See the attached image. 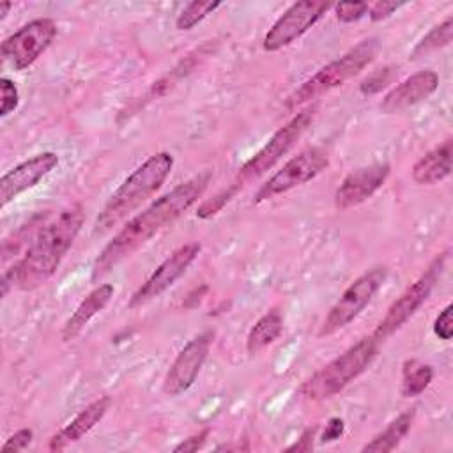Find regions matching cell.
Instances as JSON below:
<instances>
[{"label": "cell", "instance_id": "24", "mask_svg": "<svg viewBox=\"0 0 453 453\" xmlns=\"http://www.w3.org/2000/svg\"><path fill=\"white\" fill-rule=\"evenodd\" d=\"M218 7H221V2H212V0L189 2L177 16L175 27L179 30H191L195 25H198L202 19H205L209 14H212Z\"/></svg>", "mask_w": 453, "mask_h": 453}, {"label": "cell", "instance_id": "17", "mask_svg": "<svg viewBox=\"0 0 453 453\" xmlns=\"http://www.w3.org/2000/svg\"><path fill=\"white\" fill-rule=\"evenodd\" d=\"M110 405H111L110 396H101V398L90 402L62 430H58L55 435H51V439L48 442V449L50 451H62L67 446L78 442L81 437H85L106 416Z\"/></svg>", "mask_w": 453, "mask_h": 453}, {"label": "cell", "instance_id": "5", "mask_svg": "<svg viewBox=\"0 0 453 453\" xmlns=\"http://www.w3.org/2000/svg\"><path fill=\"white\" fill-rule=\"evenodd\" d=\"M380 50V42L377 37H368L357 42L354 48H350L347 53L338 57L336 60L326 64L320 67L313 76H310L306 81L301 83L299 88H296L288 99L287 108L296 110L303 106L304 103H310L311 99L343 85L356 74H359L368 64L373 62Z\"/></svg>", "mask_w": 453, "mask_h": 453}, {"label": "cell", "instance_id": "35", "mask_svg": "<svg viewBox=\"0 0 453 453\" xmlns=\"http://www.w3.org/2000/svg\"><path fill=\"white\" fill-rule=\"evenodd\" d=\"M11 7H12L11 2H2V4H0V19H4V18L7 16V12L11 11Z\"/></svg>", "mask_w": 453, "mask_h": 453}, {"label": "cell", "instance_id": "19", "mask_svg": "<svg viewBox=\"0 0 453 453\" xmlns=\"http://www.w3.org/2000/svg\"><path fill=\"white\" fill-rule=\"evenodd\" d=\"M451 140L448 138L414 163L412 180L419 186H434L442 182L451 173Z\"/></svg>", "mask_w": 453, "mask_h": 453}, {"label": "cell", "instance_id": "23", "mask_svg": "<svg viewBox=\"0 0 453 453\" xmlns=\"http://www.w3.org/2000/svg\"><path fill=\"white\" fill-rule=\"evenodd\" d=\"M451 37H453V18L448 16L442 23L435 25L412 50L411 53V58H419V57H425L432 51H437L444 46H448L451 42Z\"/></svg>", "mask_w": 453, "mask_h": 453}, {"label": "cell", "instance_id": "26", "mask_svg": "<svg viewBox=\"0 0 453 453\" xmlns=\"http://www.w3.org/2000/svg\"><path fill=\"white\" fill-rule=\"evenodd\" d=\"M391 76H393V67H382V69H377L375 73H372L370 76H366L361 85H359V90L363 96H373L377 92H380L389 81H391Z\"/></svg>", "mask_w": 453, "mask_h": 453}, {"label": "cell", "instance_id": "14", "mask_svg": "<svg viewBox=\"0 0 453 453\" xmlns=\"http://www.w3.org/2000/svg\"><path fill=\"white\" fill-rule=\"evenodd\" d=\"M58 165L57 152H41L16 165L0 179V205L7 207L21 193L35 188Z\"/></svg>", "mask_w": 453, "mask_h": 453}, {"label": "cell", "instance_id": "22", "mask_svg": "<svg viewBox=\"0 0 453 453\" xmlns=\"http://www.w3.org/2000/svg\"><path fill=\"white\" fill-rule=\"evenodd\" d=\"M434 379V368L419 359H407L402 365V395L411 398L421 395Z\"/></svg>", "mask_w": 453, "mask_h": 453}, {"label": "cell", "instance_id": "25", "mask_svg": "<svg viewBox=\"0 0 453 453\" xmlns=\"http://www.w3.org/2000/svg\"><path fill=\"white\" fill-rule=\"evenodd\" d=\"M239 189H241V186L234 182L230 188L219 191V193L214 195L211 200L202 202V203L198 205V209H196V216H198L200 219H209V218L216 216V214L235 196V193H237Z\"/></svg>", "mask_w": 453, "mask_h": 453}, {"label": "cell", "instance_id": "31", "mask_svg": "<svg viewBox=\"0 0 453 453\" xmlns=\"http://www.w3.org/2000/svg\"><path fill=\"white\" fill-rule=\"evenodd\" d=\"M317 432H319V426L304 428L303 434L299 435V439L294 444H290L288 448H285V451H288V453H294V451H297V453L311 451L313 449V441L317 437Z\"/></svg>", "mask_w": 453, "mask_h": 453}, {"label": "cell", "instance_id": "30", "mask_svg": "<svg viewBox=\"0 0 453 453\" xmlns=\"http://www.w3.org/2000/svg\"><path fill=\"white\" fill-rule=\"evenodd\" d=\"M32 439H34V432L30 428H19L2 444V453H18L28 448Z\"/></svg>", "mask_w": 453, "mask_h": 453}, {"label": "cell", "instance_id": "11", "mask_svg": "<svg viewBox=\"0 0 453 453\" xmlns=\"http://www.w3.org/2000/svg\"><path fill=\"white\" fill-rule=\"evenodd\" d=\"M329 9L331 4L324 0H301L292 4L264 35V50L273 53L292 44L296 39L304 35Z\"/></svg>", "mask_w": 453, "mask_h": 453}, {"label": "cell", "instance_id": "2", "mask_svg": "<svg viewBox=\"0 0 453 453\" xmlns=\"http://www.w3.org/2000/svg\"><path fill=\"white\" fill-rule=\"evenodd\" d=\"M85 221L80 203L62 211L46 223L30 241L23 257L11 267L14 285L21 290H34L44 285L58 269L65 253L73 246Z\"/></svg>", "mask_w": 453, "mask_h": 453}, {"label": "cell", "instance_id": "20", "mask_svg": "<svg viewBox=\"0 0 453 453\" xmlns=\"http://www.w3.org/2000/svg\"><path fill=\"white\" fill-rule=\"evenodd\" d=\"M283 333V317L278 310L264 313L250 329L246 338V350L250 356H257L273 345Z\"/></svg>", "mask_w": 453, "mask_h": 453}, {"label": "cell", "instance_id": "28", "mask_svg": "<svg viewBox=\"0 0 453 453\" xmlns=\"http://www.w3.org/2000/svg\"><path fill=\"white\" fill-rule=\"evenodd\" d=\"M334 12H336L338 21L354 23L368 14V4L366 2H340L334 5Z\"/></svg>", "mask_w": 453, "mask_h": 453}, {"label": "cell", "instance_id": "6", "mask_svg": "<svg viewBox=\"0 0 453 453\" xmlns=\"http://www.w3.org/2000/svg\"><path fill=\"white\" fill-rule=\"evenodd\" d=\"M315 117V108H304L303 111L296 113L283 127H280L269 142L253 156L250 157L237 172L235 184L241 188L248 182L262 177L269 172L296 143L297 140L308 131Z\"/></svg>", "mask_w": 453, "mask_h": 453}, {"label": "cell", "instance_id": "8", "mask_svg": "<svg viewBox=\"0 0 453 453\" xmlns=\"http://www.w3.org/2000/svg\"><path fill=\"white\" fill-rule=\"evenodd\" d=\"M388 276V269L382 265L373 267L366 271L365 274L357 276L340 296V299L331 306L327 311L320 329L319 336H331L338 333L340 329L347 327L373 299V296L379 292V288L384 285Z\"/></svg>", "mask_w": 453, "mask_h": 453}, {"label": "cell", "instance_id": "16", "mask_svg": "<svg viewBox=\"0 0 453 453\" xmlns=\"http://www.w3.org/2000/svg\"><path fill=\"white\" fill-rule=\"evenodd\" d=\"M439 87V76L435 71L425 69L414 73L393 87L380 101V110L388 115L405 111L421 101L428 99Z\"/></svg>", "mask_w": 453, "mask_h": 453}, {"label": "cell", "instance_id": "18", "mask_svg": "<svg viewBox=\"0 0 453 453\" xmlns=\"http://www.w3.org/2000/svg\"><path fill=\"white\" fill-rule=\"evenodd\" d=\"M113 294H115V288L110 283H103L94 290H90L76 306V310L71 313V317L64 322L60 331L62 342H73L74 338H78L81 331L87 327V324L108 306Z\"/></svg>", "mask_w": 453, "mask_h": 453}, {"label": "cell", "instance_id": "12", "mask_svg": "<svg viewBox=\"0 0 453 453\" xmlns=\"http://www.w3.org/2000/svg\"><path fill=\"white\" fill-rule=\"evenodd\" d=\"M214 342V331H203L193 340H189L182 350L173 359L163 379V391L168 396H179L186 393L196 380L207 356L211 345Z\"/></svg>", "mask_w": 453, "mask_h": 453}, {"label": "cell", "instance_id": "15", "mask_svg": "<svg viewBox=\"0 0 453 453\" xmlns=\"http://www.w3.org/2000/svg\"><path fill=\"white\" fill-rule=\"evenodd\" d=\"M391 166L388 163H373L350 172L334 191V205L347 211L372 198L388 180Z\"/></svg>", "mask_w": 453, "mask_h": 453}, {"label": "cell", "instance_id": "3", "mask_svg": "<svg viewBox=\"0 0 453 453\" xmlns=\"http://www.w3.org/2000/svg\"><path fill=\"white\" fill-rule=\"evenodd\" d=\"M172 168L173 156L166 150L156 152L154 156L145 159L133 173L124 179V182L108 198L103 211L96 218L94 234L103 235L110 232L143 202H147L165 184V180L172 173Z\"/></svg>", "mask_w": 453, "mask_h": 453}, {"label": "cell", "instance_id": "33", "mask_svg": "<svg viewBox=\"0 0 453 453\" xmlns=\"http://www.w3.org/2000/svg\"><path fill=\"white\" fill-rule=\"evenodd\" d=\"M402 4L396 2H373L368 4V16L372 21H380L386 19L388 16H391L395 11L400 9Z\"/></svg>", "mask_w": 453, "mask_h": 453}, {"label": "cell", "instance_id": "4", "mask_svg": "<svg viewBox=\"0 0 453 453\" xmlns=\"http://www.w3.org/2000/svg\"><path fill=\"white\" fill-rule=\"evenodd\" d=\"M379 352V342L373 336H365L342 352L338 357L317 370L306 379L299 389L301 396L311 402L327 400L354 382L373 363Z\"/></svg>", "mask_w": 453, "mask_h": 453}, {"label": "cell", "instance_id": "29", "mask_svg": "<svg viewBox=\"0 0 453 453\" xmlns=\"http://www.w3.org/2000/svg\"><path fill=\"white\" fill-rule=\"evenodd\" d=\"M451 311H453V304H446L439 315L434 320V334L439 340H451L453 336V320H451Z\"/></svg>", "mask_w": 453, "mask_h": 453}, {"label": "cell", "instance_id": "7", "mask_svg": "<svg viewBox=\"0 0 453 453\" xmlns=\"http://www.w3.org/2000/svg\"><path fill=\"white\" fill-rule=\"evenodd\" d=\"M446 258H448V251L439 253L432 260V264L426 267V271L411 287H407L402 292V296L388 308L386 315L380 319V322L377 324V327L372 334L379 343L388 340L393 333H396L425 304V301L430 297L439 276L442 274Z\"/></svg>", "mask_w": 453, "mask_h": 453}, {"label": "cell", "instance_id": "21", "mask_svg": "<svg viewBox=\"0 0 453 453\" xmlns=\"http://www.w3.org/2000/svg\"><path fill=\"white\" fill-rule=\"evenodd\" d=\"M414 421V411H405L402 414H398L393 421H389V425L379 432L370 442H366L361 451L363 453H388L393 451L402 439L409 434L411 426Z\"/></svg>", "mask_w": 453, "mask_h": 453}, {"label": "cell", "instance_id": "34", "mask_svg": "<svg viewBox=\"0 0 453 453\" xmlns=\"http://www.w3.org/2000/svg\"><path fill=\"white\" fill-rule=\"evenodd\" d=\"M343 430H345V423L342 418H331L322 434H320V442H333V441H338L342 435H343Z\"/></svg>", "mask_w": 453, "mask_h": 453}, {"label": "cell", "instance_id": "10", "mask_svg": "<svg viewBox=\"0 0 453 453\" xmlns=\"http://www.w3.org/2000/svg\"><path fill=\"white\" fill-rule=\"evenodd\" d=\"M55 35L57 25L53 19H32L4 39L0 48L2 58L16 71L28 69L50 48Z\"/></svg>", "mask_w": 453, "mask_h": 453}, {"label": "cell", "instance_id": "9", "mask_svg": "<svg viewBox=\"0 0 453 453\" xmlns=\"http://www.w3.org/2000/svg\"><path fill=\"white\" fill-rule=\"evenodd\" d=\"M329 166V154L322 147H308L290 157L274 175H271L255 193L253 203L283 195L297 186L313 180Z\"/></svg>", "mask_w": 453, "mask_h": 453}, {"label": "cell", "instance_id": "32", "mask_svg": "<svg viewBox=\"0 0 453 453\" xmlns=\"http://www.w3.org/2000/svg\"><path fill=\"white\" fill-rule=\"evenodd\" d=\"M209 428H203V430H200V432H196V434H193V435H189L188 439H184L180 444H177L175 448H173V451L175 453H193V451H198L203 444H205V441H207V437H209Z\"/></svg>", "mask_w": 453, "mask_h": 453}, {"label": "cell", "instance_id": "27", "mask_svg": "<svg viewBox=\"0 0 453 453\" xmlns=\"http://www.w3.org/2000/svg\"><path fill=\"white\" fill-rule=\"evenodd\" d=\"M0 92H2V99H0V117H7L9 113H12L18 108L19 103V92L14 85L12 80L9 78H0Z\"/></svg>", "mask_w": 453, "mask_h": 453}, {"label": "cell", "instance_id": "1", "mask_svg": "<svg viewBox=\"0 0 453 453\" xmlns=\"http://www.w3.org/2000/svg\"><path fill=\"white\" fill-rule=\"evenodd\" d=\"M211 179L212 172L203 170L198 175L188 179L186 182L175 186L168 193L161 195L147 209L131 218L94 260L90 280L97 281L111 273L119 264L129 258L159 230L172 225L182 212H186L195 202H198V198L207 189Z\"/></svg>", "mask_w": 453, "mask_h": 453}, {"label": "cell", "instance_id": "13", "mask_svg": "<svg viewBox=\"0 0 453 453\" xmlns=\"http://www.w3.org/2000/svg\"><path fill=\"white\" fill-rule=\"evenodd\" d=\"M202 246L198 242H186L179 246L172 255H168L156 269L154 273L147 278V281L131 296L129 299V308L142 306L157 296H161L165 290H168L186 271L188 267L195 262L198 257Z\"/></svg>", "mask_w": 453, "mask_h": 453}]
</instances>
